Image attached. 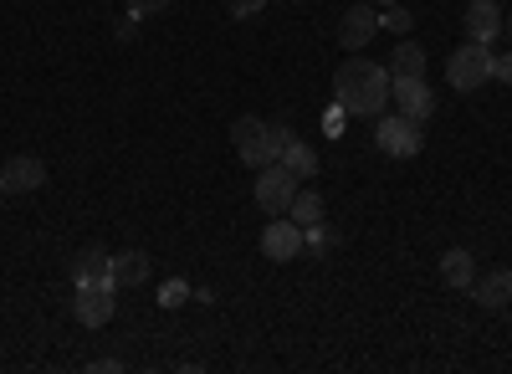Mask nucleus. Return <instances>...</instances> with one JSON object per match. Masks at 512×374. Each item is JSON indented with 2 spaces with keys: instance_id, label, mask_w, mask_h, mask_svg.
Listing matches in <instances>:
<instances>
[{
  "instance_id": "nucleus-9",
  "label": "nucleus",
  "mask_w": 512,
  "mask_h": 374,
  "mask_svg": "<svg viewBox=\"0 0 512 374\" xmlns=\"http://www.w3.org/2000/svg\"><path fill=\"white\" fill-rule=\"evenodd\" d=\"M297 252H303V226H297L292 216L287 221H272L262 231V257L267 262H297Z\"/></svg>"
},
{
  "instance_id": "nucleus-22",
  "label": "nucleus",
  "mask_w": 512,
  "mask_h": 374,
  "mask_svg": "<svg viewBox=\"0 0 512 374\" xmlns=\"http://www.w3.org/2000/svg\"><path fill=\"white\" fill-rule=\"evenodd\" d=\"M379 26H384V31H395V36H405V31L415 26V16H410L405 6H384V11H379Z\"/></svg>"
},
{
  "instance_id": "nucleus-16",
  "label": "nucleus",
  "mask_w": 512,
  "mask_h": 374,
  "mask_svg": "<svg viewBox=\"0 0 512 374\" xmlns=\"http://www.w3.org/2000/svg\"><path fill=\"white\" fill-rule=\"evenodd\" d=\"M277 164H287V170H292L297 180H313V175H318V149H313V144H303V139L292 134V144L282 149V159H277Z\"/></svg>"
},
{
  "instance_id": "nucleus-3",
  "label": "nucleus",
  "mask_w": 512,
  "mask_h": 374,
  "mask_svg": "<svg viewBox=\"0 0 512 374\" xmlns=\"http://www.w3.org/2000/svg\"><path fill=\"white\" fill-rule=\"evenodd\" d=\"M374 144H379V154H390V159H410V154H420L425 134H420V123H415V118H405V113H384V118L374 123Z\"/></svg>"
},
{
  "instance_id": "nucleus-19",
  "label": "nucleus",
  "mask_w": 512,
  "mask_h": 374,
  "mask_svg": "<svg viewBox=\"0 0 512 374\" xmlns=\"http://www.w3.org/2000/svg\"><path fill=\"white\" fill-rule=\"evenodd\" d=\"M333 246H338V231H333V226H323V221H318V226H308V231H303V252H308V257H328Z\"/></svg>"
},
{
  "instance_id": "nucleus-27",
  "label": "nucleus",
  "mask_w": 512,
  "mask_h": 374,
  "mask_svg": "<svg viewBox=\"0 0 512 374\" xmlns=\"http://www.w3.org/2000/svg\"><path fill=\"white\" fill-rule=\"evenodd\" d=\"M139 36V16H128L123 26H118V41H134Z\"/></svg>"
},
{
  "instance_id": "nucleus-5",
  "label": "nucleus",
  "mask_w": 512,
  "mask_h": 374,
  "mask_svg": "<svg viewBox=\"0 0 512 374\" xmlns=\"http://www.w3.org/2000/svg\"><path fill=\"white\" fill-rule=\"evenodd\" d=\"M374 36H379V6H369V0H359V6H349L344 16H338V47H344L349 57L364 52Z\"/></svg>"
},
{
  "instance_id": "nucleus-14",
  "label": "nucleus",
  "mask_w": 512,
  "mask_h": 374,
  "mask_svg": "<svg viewBox=\"0 0 512 374\" xmlns=\"http://www.w3.org/2000/svg\"><path fill=\"white\" fill-rule=\"evenodd\" d=\"M72 277L77 282H113V257L103 246H82L77 262H72Z\"/></svg>"
},
{
  "instance_id": "nucleus-21",
  "label": "nucleus",
  "mask_w": 512,
  "mask_h": 374,
  "mask_svg": "<svg viewBox=\"0 0 512 374\" xmlns=\"http://www.w3.org/2000/svg\"><path fill=\"white\" fill-rule=\"evenodd\" d=\"M190 293H195V287H190L185 277H169V282L159 287V308H180V303H190Z\"/></svg>"
},
{
  "instance_id": "nucleus-7",
  "label": "nucleus",
  "mask_w": 512,
  "mask_h": 374,
  "mask_svg": "<svg viewBox=\"0 0 512 374\" xmlns=\"http://www.w3.org/2000/svg\"><path fill=\"white\" fill-rule=\"evenodd\" d=\"M390 98H395L400 113L415 118V123H425V118L436 113V93L425 88V77H390Z\"/></svg>"
},
{
  "instance_id": "nucleus-29",
  "label": "nucleus",
  "mask_w": 512,
  "mask_h": 374,
  "mask_svg": "<svg viewBox=\"0 0 512 374\" xmlns=\"http://www.w3.org/2000/svg\"><path fill=\"white\" fill-rule=\"evenodd\" d=\"M502 26H507V36H512V11H507V16H502Z\"/></svg>"
},
{
  "instance_id": "nucleus-15",
  "label": "nucleus",
  "mask_w": 512,
  "mask_h": 374,
  "mask_svg": "<svg viewBox=\"0 0 512 374\" xmlns=\"http://www.w3.org/2000/svg\"><path fill=\"white\" fill-rule=\"evenodd\" d=\"M287 216L308 231V226H318V221L328 216V200H323L318 190H297V195H292V205H287Z\"/></svg>"
},
{
  "instance_id": "nucleus-30",
  "label": "nucleus",
  "mask_w": 512,
  "mask_h": 374,
  "mask_svg": "<svg viewBox=\"0 0 512 374\" xmlns=\"http://www.w3.org/2000/svg\"><path fill=\"white\" fill-rule=\"evenodd\" d=\"M0 200H6V190H0Z\"/></svg>"
},
{
  "instance_id": "nucleus-12",
  "label": "nucleus",
  "mask_w": 512,
  "mask_h": 374,
  "mask_svg": "<svg viewBox=\"0 0 512 374\" xmlns=\"http://www.w3.org/2000/svg\"><path fill=\"white\" fill-rule=\"evenodd\" d=\"M472 298H477V308L502 313V308L512 303V267H492L487 277H477V282H472Z\"/></svg>"
},
{
  "instance_id": "nucleus-6",
  "label": "nucleus",
  "mask_w": 512,
  "mask_h": 374,
  "mask_svg": "<svg viewBox=\"0 0 512 374\" xmlns=\"http://www.w3.org/2000/svg\"><path fill=\"white\" fill-rule=\"evenodd\" d=\"M41 185H47V159H36V154H11L6 170H0V190L6 195H31Z\"/></svg>"
},
{
  "instance_id": "nucleus-11",
  "label": "nucleus",
  "mask_w": 512,
  "mask_h": 374,
  "mask_svg": "<svg viewBox=\"0 0 512 374\" xmlns=\"http://www.w3.org/2000/svg\"><path fill=\"white\" fill-rule=\"evenodd\" d=\"M461 21H466V41H482V47H492L502 36V6L497 0H472Z\"/></svg>"
},
{
  "instance_id": "nucleus-2",
  "label": "nucleus",
  "mask_w": 512,
  "mask_h": 374,
  "mask_svg": "<svg viewBox=\"0 0 512 374\" xmlns=\"http://www.w3.org/2000/svg\"><path fill=\"white\" fill-rule=\"evenodd\" d=\"M492 47H482V41H466V47H456L451 52V62H446V82L456 93H477L482 82H492Z\"/></svg>"
},
{
  "instance_id": "nucleus-8",
  "label": "nucleus",
  "mask_w": 512,
  "mask_h": 374,
  "mask_svg": "<svg viewBox=\"0 0 512 374\" xmlns=\"http://www.w3.org/2000/svg\"><path fill=\"white\" fill-rule=\"evenodd\" d=\"M113 318V282H77V323L103 328Z\"/></svg>"
},
{
  "instance_id": "nucleus-26",
  "label": "nucleus",
  "mask_w": 512,
  "mask_h": 374,
  "mask_svg": "<svg viewBox=\"0 0 512 374\" xmlns=\"http://www.w3.org/2000/svg\"><path fill=\"white\" fill-rule=\"evenodd\" d=\"M344 118H349L344 108H338V113H328V118H323V129H328V134H344Z\"/></svg>"
},
{
  "instance_id": "nucleus-10",
  "label": "nucleus",
  "mask_w": 512,
  "mask_h": 374,
  "mask_svg": "<svg viewBox=\"0 0 512 374\" xmlns=\"http://www.w3.org/2000/svg\"><path fill=\"white\" fill-rule=\"evenodd\" d=\"M262 139H267V123L256 118V113H246V118H236L231 123V144H236V154H241V164H251V170H262Z\"/></svg>"
},
{
  "instance_id": "nucleus-4",
  "label": "nucleus",
  "mask_w": 512,
  "mask_h": 374,
  "mask_svg": "<svg viewBox=\"0 0 512 374\" xmlns=\"http://www.w3.org/2000/svg\"><path fill=\"white\" fill-rule=\"evenodd\" d=\"M292 195H297V175L287 164H267V170L256 175V205H262L267 216H287Z\"/></svg>"
},
{
  "instance_id": "nucleus-13",
  "label": "nucleus",
  "mask_w": 512,
  "mask_h": 374,
  "mask_svg": "<svg viewBox=\"0 0 512 374\" xmlns=\"http://www.w3.org/2000/svg\"><path fill=\"white\" fill-rule=\"evenodd\" d=\"M441 282L456 287V293H472V282H477V262H472V252L451 246V252L441 257Z\"/></svg>"
},
{
  "instance_id": "nucleus-25",
  "label": "nucleus",
  "mask_w": 512,
  "mask_h": 374,
  "mask_svg": "<svg viewBox=\"0 0 512 374\" xmlns=\"http://www.w3.org/2000/svg\"><path fill=\"white\" fill-rule=\"evenodd\" d=\"M492 77H502V82H507V88H512V52L492 62Z\"/></svg>"
},
{
  "instance_id": "nucleus-24",
  "label": "nucleus",
  "mask_w": 512,
  "mask_h": 374,
  "mask_svg": "<svg viewBox=\"0 0 512 374\" xmlns=\"http://www.w3.org/2000/svg\"><path fill=\"white\" fill-rule=\"evenodd\" d=\"M159 11H169V0H128V16H159Z\"/></svg>"
},
{
  "instance_id": "nucleus-20",
  "label": "nucleus",
  "mask_w": 512,
  "mask_h": 374,
  "mask_svg": "<svg viewBox=\"0 0 512 374\" xmlns=\"http://www.w3.org/2000/svg\"><path fill=\"white\" fill-rule=\"evenodd\" d=\"M287 144H292V129H287V123H267V139H262V159H267V164H277ZM267 164H262V170H267Z\"/></svg>"
},
{
  "instance_id": "nucleus-18",
  "label": "nucleus",
  "mask_w": 512,
  "mask_h": 374,
  "mask_svg": "<svg viewBox=\"0 0 512 374\" xmlns=\"http://www.w3.org/2000/svg\"><path fill=\"white\" fill-rule=\"evenodd\" d=\"M390 77H425V47L420 41H400L390 52Z\"/></svg>"
},
{
  "instance_id": "nucleus-1",
  "label": "nucleus",
  "mask_w": 512,
  "mask_h": 374,
  "mask_svg": "<svg viewBox=\"0 0 512 374\" xmlns=\"http://www.w3.org/2000/svg\"><path fill=\"white\" fill-rule=\"evenodd\" d=\"M333 103L344 108L349 118H379V108L390 103V67H384V62H364V57L338 62V72H333Z\"/></svg>"
},
{
  "instance_id": "nucleus-28",
  "label": "nucleus",
  "mask_w": 512,
  "mask_h": 374,
  "mask_svg": "<svg viewBox=\"0 0 512 374\" xmlns=\"http://www.w3.org/2000/svg\"><path fill=\"white\" fill-rule=\"evenodd\" d=\"M369 6H379V11H384V6H400V0H369Z\"/></svg>"
},
{
  "instance_id": "nucleus-17",
  "label": "nucleus",
  "mask_w": 512,
  "mask_h": 374,
  "mask_svg": "<svg viewBox=\"0 0 512 374\" xmlns=\"http://www.w3.org/2000/svg\"><path fill=\"white\" fill-rule=\"evenodd\" d=\"M149 277V252H118L113 257V287H139Z\"/></svg>"
},
{
  "instance_id": "nucleus-23",
  "label": "nucleus",
  "mask_w": 512,
  "mask_h": 374,
  "mask_svg": "<svg viewBox=\"0 0 512 374\" xmlns=\"http://www.w3.org/2000/svg\"><path fill=\"white\" fill-rule=\"evenodd\" d=\"M262 6H267V0H226V11L236 21H256V16H262Z\"/></svg>"
}]
</instances>
